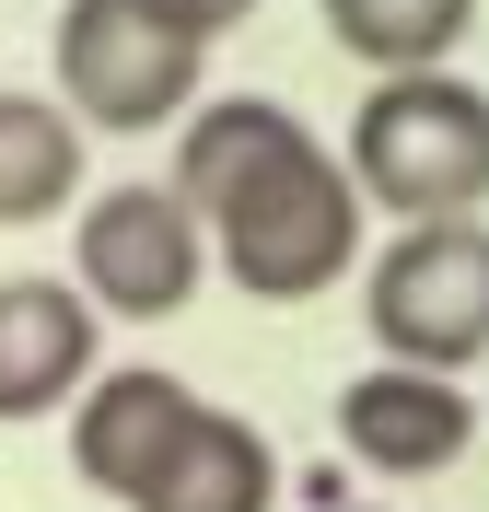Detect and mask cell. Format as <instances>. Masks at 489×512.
<instances>
[{
	"instance_id": "obj_6",
	"label": "cell",
	"mask_w": 489,
	"mask_h": 512,
	"mask_svg": "<svg viewBox=\"0 0 489 512\" xmlns=\"http://www.w3.org/2000/svg\"><path fill=\"white\" fill-rule=\"evenodd\" d=\"M338 443L373 478H455L466 443H478V396L455 373H396L385 361V373L338 384Z\"/></svg>"
},
{
	"instance_id": "obj_5",
	"label": "cell",
	"mask_w": 489,
	"mask_h": 512,
	"mask_svg": "<svg viewBox=\"0 0 489 512\" xmlns=\"http://www.w3.org/2000/svg\"><path fill=\"white\" fill-rule=\"evenodd\" d=\"M210 280V233L175 187H82L70 210V291L105 326H163Z\"/></svg>"
},
{
	"instance_id": "obj_3",
	"label": "cell",
	"mask_w": 489,
	"mask_h": 512,
	"mask_svg": "<svg viewBox=\"0 0 489 512\" xmlns=\"http://www.w3.org/2000/svg\"><path fill=\"white\" fill-rule=\"evenodd\" d=\"M59 105L82 140H140V128H175L210 82V47L175 24H152L140 0H59Z\"/></svg>"
},
{
	"instance_id": "obj_1",
	"label": "cell",
	"mask_w": 489,
	"mask_h": 512,
	"mask_svg": "<svg viewBox=\"0 0 489 512\" xmlns=\"http://www.w3.org/2000/svg\"><path fill=\"white\" fill-rule=\"evenodd\" d=\"M338 163L396 222H478L489 210V94L466 70H385L361 94Z\"/></svg>"
},
{
	"instance_id": "obj_9",
	"label": "cell",
	"mask_w": 489,
	"mask_h": 512,
	"mask_svg": "<svg viewBox=\"0 0 489 512\" xmlns=\"http://www.w3.org/2000/svg\"><path fill=\"white\" fill-rule=\"evenodd\" d=\"M129 512H280V443H268L245 408H210V396H198L187 431H175V454L140 478Z\"/></svg>"
},
{
	"instance_id": "obj_10",
	"label": "cell",
	"mask_w": 489,
	"mask_h": 512,
	"mask_svg": "<svg viewBox=\"0 0 489 512\" xmlns=\"http://www.w3.org/2000/svg\"><path fill=\"white\" fill-rule=\"evenodd\" d=\"M94 187V140L70 128L59 94H0V233L70 222Z\"/></svg>"
},
{
	"instance_id": "obj_2",
	"label": "cell",
	"mask_w": 489,
	"mask_h": 512,
	"mask_svg": "<svg viewBox=\"0 0 489 512\" xmlns=\"http://www.w3.org/2000/svg\"><path fill=\"white\" fill-rule=\"evenodd\" d=\"M198 233L222 245V280L245 303H315V291H338L361 268V187H350V163L326 140H303L245 198H222Z\"/></svg>"
},
{
	"instance_id": "obj_7",
	"label": "cell",
	"mask_w": 489,
	"mask_h": 512,
	"mask_svg": "<svg viewBox=\"0 0 489 512\" xmlns=\"http://www.w3.org/2000/svg\"><path fill=\"white\" fill-rule=\"evenodd\" d=\"M105 373V315L70 280H0V431L59 419Z\"/></svg>"
},
{
	"instance_id": "obj_12",
	"label": "cell",
	"mask_w": 489,
	"mask_h": 512,
	"mask_svg": "<svg viewBox=\"0 0 489 512\" xmlns=\"http://www.w3.org/2000/svg\"><path fill=\"white\" fill-rule=\"evenodd\" d=\"M152 24H175V35H198V47H222L233 24H257V0H140Z\"/></svg>"
},
{
	"instance_id": "obj_8",
	"label": "cell",
	"mask_w": 489,
	"mask_h": 512,
	"mask_svg": "<svg viewBox=\"0 0 489 512\" xmlns=\"http://www.w3.org/2000/svg\"><path fill=\"white\" fill-rule=\"evenodd\" d=\"M187 408H198L187 373H152V361L94 373L82 396H70V466H82V489H94V501H140V478L175 454Z\"/></svg>"
},
{
	"instance_id": "obj_4",
	"label": "cell",
	"mask_w": 489,
	"mask_h": 512,
	"mask_svg": "<svg viewBox=\"0 0 489 512\" xmlns=\"http://www.w3.org/2000/svg\"><path fill=\"white\" fill-rule=\"evenodd\" d=\"M361 326L396 373H478L489 361V222H396L361 268Z\"/></svg>"
},
{
	"instance_id": "obj_11",
	"label": "cell",
	"mask_w": 489,
	"mask_h": 512,
	"mask_svg": "<svg viewBox=\"0 0 489 512\" xmlns=\"http://www.w3.org/2000/svg\"><path fill=\"white\" fill-rule=\"evenodd\" d=\"M326 47L361 59L373 82L385 70H455V47L478 35V0H315Z\"/></svg>"
}]
</instances>
